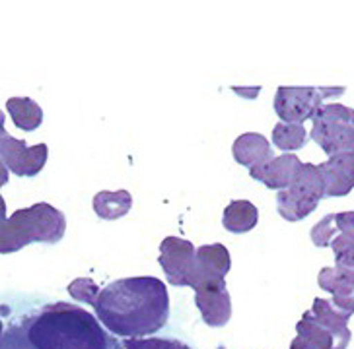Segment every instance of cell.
I'll return each mask as SVG.
<instances>
[{"label": "cell", "instance_id": "ba28073f", "mask_svg": "<svg viewBox=\"0 0 354 349\" xmlns=\"http://www.w3.org/2000/svg\"><path fill=\"white\" fill-rule=\"evenodd\" d=\"M160 266L166 279L174 286L197 288V248L179 237H166L160 245Z\"/></svg>", "mask_w": 354, "mask_h": 349}, {"label": "cell", "instance_id": "7a4b0ae2", "mask_svg": "<svg viewBox=\"0 0 354 349\" xmlns=\"http://www.w3.org/2000/svg\"><path fill=\"white\" fill-rule=\"evenodd\" d=\"M28 339L35 349H107L100 322L84 308L66 303L43 308L28 330Z\"/></svg>", "mask_w": 354, "mask_h": 349}, {"label": "cell", "instance_id": "9a60e30c", "mask_svg": "<svg viewBox=\"0 0 354 349\" xmlns=\"http://www.w3.org/2000/svg\"><path fill=\"white\" fill-rule=\"evenodd\" d=\"M234 159L240 165L245 167H257V165L271 161L274 154H272L271 142L257 132H245L236 138L234 148H232Z\"/></svg>", "mask_w": 354, "mask_h": 349}, {"label": "cell", "instance_id": "603a6c76", "mask_svg": "<svg viewBox=\"0 0 354 349\" xmlns=\"http://www.w3.org/2000/svg\"><path fill=\"white\" fill-rule=\"evenodd\" d=\"M100 291L102 289L97 288L90 277H78V279H74L73 283L68 286V293L76 301H84L86 305H92V307H94L95 301H97Z\"/></svg>", "mask_w": 354, "mask_h": 349}, {"label": "cell", "instance_id": "2e32d148", "mask_svg": "<svg viewBox=\"0 0 354 349\" xmlns=\"http://www.w3.org/2000/svg\"><path fill=\"white\" fill-rule=\"evenodd\" d=\"M259 223V210L250 200H234L226 206L222 226L228 229L230 233H248Z\"/></svg>", "mask_w": 354, "mask_h": 349}, {"label": "cell", "instance_id": "cb8c5ba5", "mask_svg": "<svg viewBox=\"0 0 354 349\" xmlns=\"http://www.w3.org/2000/svg\"><path fill=\"white\" fill-rule=\"evenodd\" d=\"M125 349H189L181 341L174 339H160V338H136L127 339Z\"/></svg>", "mask_w": 354, "mask_h": 349}, {"label": "cell", "instance_id": "e0dca14e", "mask_svg": "<svg viewBox=\"0 0 354 349\" xmlns=\"http://www.w3.org/2000/svg\"><path fill=\"white\" fill-rule=\"evenodd\" d=\"M133 208V196L129 190H102L94 196V212L95 216L105 221L119 219L131 212Z\"/></svg>", "mask_w": 354, "mask_h": 349}, {"label": "cell", "instance_id": "ac0fdd59", "mask_svg": "<svg viewBox=\"0 0 354 349\" xmlns=\"http://www.w3.org/2000/svg\"><path fill=\"white\" fill-rule=\"evenodd\" d=\"M6 111L10 113L14 124L26 132H32L43 123L41 107L30 97H10L6 101Z\"/></svg>", "mask_w": 354, "mask_h": 349}, {"label": "cell", "instance_id": "44dd1931", "mask_svg": "<svg viewBox=\"0 0 354 349\" xmlns=\"http://www.w3.org/2000/svg\"><path fill=\"white\" fill-rule=\"evenodd\" d=\"M331 248H333L335 255V266L354 272V235L339 233L333 239Z\"/></svg>", "mask_w": 354, "mask_h": 349}, {"label": "cell", "instance_id": "83f0119b", "mask_svg": "<svg viewBox=\"0 0 354 349\" xmlns=\"http://www.w3.org/2000/svg\"><path fill=\"white\" fill-rule=\"evenodd\" d=\"M0 336H2V322H0Z\"/></svg>", "mask_w": 354, "mask_h": 349}, {"label": "cell", "instance_id": "d6986e66", "mask_svg": "<svg viewBox=\"0 0 354 349\" xmlns=\"http://www.w3.org/2000/svg\"><path fill=\"white\" fill-rule=\"evenodd\" d=\"M306 138H308V134L302 124L279 123L272 128V142L284 152H294V150L304 148Z\"/></svg>", "mask_w": 354, "mask_h": 349}, {"label": "cell", "instance_id": "8fae6325", "mask_svg": "<svg viewBox=\"0 0 354 349\" xmlns=\"http://www.w3.org/2000/svg\"><path fill=\"white\" fill-rule=\"evenodd\" d=\"M322 174L325 196L339 198L353 192L354 188V154H341L329 157L317 165Z\"/></svg>", "mask_w": 354, "mask_h": 349}, {"label": "cell", "instance_id": "30bf717a", "mask_svg": "<svg viewBox=\"0 0 354 349\" xmlns=\"http://www.w3.org/2000/svg\"><path fill=\"white\" fill-rule=\"evenodd\" d=\"M195 303L201 310V317L209 326L220 328L228 324L232 317V299L226 289V281L198 286L195 289Z\"/></svg>", "mask_w": 354, "mask_h": 349}, {"label": "cell", "instance_id": "484cf974", "mask_svg": "<svg viewBox=\"0 0 354 349\" xmlns=\"http://www.w3.org/2000/svg\"><path fill=\"white\" fill-rule=\"evenodd\" d=\"M8 179H10V173H8L6 165L2 163V159H0V188L4 185H8Z\"/></svg>", "mask_w": 354, "mask_h": 349}, {"label": "cell", "instance_id": "7c38bea8", "mask_svg": "<svg viewBox=\"0 0 354 349\" xmlns=\"http://www.w3.org/2000/svg\"><path fill=\"white\" fill-rule=\"evenodd\" d=\"M319 288L333 295V305L344 317L354 315V272L344 268H323L317 277Z\"/></svg>", "mask_w": 354, "mask_h": 349}, {"label": "cell", "instance_id": "9c48e42d", "mask_svg": "<svg viewBox=\"0 0 354 349\" xmlns=\"http://www.w3.org/2000/svg\"><path fill=\"white\" fill-rule=\"evenodd\" d=\"M49 157L47 144L26 146L8 132L0 134V159L10 173L18 177H35L41 171Z\"/></svg>", "mask_w": 354, "mask_h": 349}, {"label": "cell", "instance_id": "6da1fadb", "mask_svg": "<svg viewBox=\"0 0 354 349\" xmlns=\"http://www.w3.org/2000/svg\"><path fill=\"white\" fill-rule=\"evenodd\" d=\"M94 308L109 332L136 339L166 326L169 295L166 283L158 277H125L105 286Z\"/></svg>", "mask_w": 354, "mask_h": 349}, {"label": "cell", "instance_id": "8992f818", "mask_svg": "<svg viewBox=\"0 0 354 349\" xmlns=\"http://www.w3.org/2000/svg\"><path fill=\"white\" fill-rule=\"evenodd\" d=\"M323 196H325V186H323L322 174L317 171V165L302 163L288 188L281 190L277 196L279 214L292 223L300 221L312 214Z\"/></svg>", "mask_w": 354, "mask_h": 349}, {"label": "cell", "instance_id": "3957f363", "mask_svg": "<svg viewBox=\"0 0 354 349\" xmlns=\"http://www.w3.org/2000/svg\"><path fill=\"white\" fill-rule=\"evenodd\" d=\"M296 332L298 336L290 349H346L353 338L348 317L325 299L313 301L312 310H308L296 324Z\"/></svg>", "mask_w": 354, "mask_h": 349}, {"label": "cell", "instance_id": "d4e9b609", "mask_svg": "<svg viewBox=\"0 0 354 349\" xmlns=\"http://www.w3.org/2000/svg\"><path fill=\"white\" fill-rule=\"evenodd\" d=\"M335 223L337 231L343 235H354V212H341L335 214Z\"/></svg>", "mask_w": 354, "mask_h": 349}, {"label": "cell", "instance_id": "4316f807", "mask_svg": "<svg viewBox=\"0 0 354 349\" xmlns=\"http://www.w3.org/2000/svg\"><path fill=\"white\" fill-rule=\"evenodd\" d=\"M2 132H6V130H4V113L0 111V134Z\"/></svg>", "mask_w": 354, "mask_h": 349}, {"label": "cell", "instance_id": "ffe728a7", "mask_svg": "<svg viewBox=\"0 0 354 349\" xmlns=\"http://www.w3.org/2000/svg\"><path fill=\"white\" fill-rule=\"evenodd\" d=\"M21 248L24 247L10 226V217H6V202L0 195V255H12Z\"/></svg>", "mask_w": 354, "mask_h": 349}, {"label": "cell", "instance_id": "4fadbf2b", "mask_svg": "<svg viewBox=\"0 0 354 349\" xmlns=\"http://www.w3.org/2000/svg\"><path fill=\"white\" fill-rule=\"evenodd\" d=\"M300 167H302V161L298 155L282 154L279 157H272L267 163L251 167L250 174L251 179L263 183L267 188H277L281 192L284 188H288Z\"/></svg>", "mask_w": 354, "mask_h": 349}, {"label": "cell", "instance_id": "277c9868", "mask_svg": "<svg viewBox=\"0 0 354 349\" xmlns=\"http://www.w3.org/2000/svg\"><path fill=\"white\" fill-rule=\"evenodd\" d=\"M312 140L329 157L354 154V109L341 103L323 105L315 113Z\"/></svg>", "mask_w": 354, "mask_h": 349}, {"label": "cell", "instance_id": "7402d4cb", "mask_svg": "<svg viewBox=\"0 0 354 349\" xmlns=\"http://www.w3.org/2000/svg\"><path fill=\"white\" fill-rule=\"evenodd\" d=\"M337 235H339V231H337V223H335V214L325 216L317 226L312 227V243L315 247H331Z\"/></svg>", "mask_w": 354, "mask_h": 349}, {"label": "cell", "instance_id": "52a82bcc", "mask_svg": "<svg viewBox=\"0 0 354 349\" xmlns=\"http://www.w3.org/2000/svg\"><path fill=\"white\" fill-rule=\"evenodd\" d=\"M344 88H323V86H281L274 95V111L281 123L304 124L313 119L323 107L325 99L341 97Z\"/></svg>", "mask_w": 354, "mask_h": 349}, {"label": "cell", "instance_id": "5b68a950", "mask_svg": "<svg viewBox=\"0 0 354 349\" xmlns=\"http://www.w3.org/2000/svg\"><path fill=\"white\" fill-rule=\"evenodd\" d=\"M10 226L21 247H28L32 243H59L66 231V219L57 208L39 202L16 210L10 216Z\"/></svg>", "mask_w": 354, "mask_h": 349}, {"label": "cell", "instance_id": "5bb4252c", "mask_svg": "<svg viewBox=\"0 0 354 349\" xmlns=\"http://www.w3.org/2000/svg\"><path fill=\"white\" fill-rule=\"evenodd\" d=\"M230 266H232V260H230L228 248L224 245L214 243V245H205V247L197 248V288L203 283L224 281L228 276Z\"/></svg>", "mask_w": 354, "mask_h": 349}]
</instances>
